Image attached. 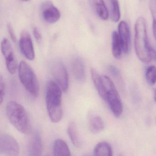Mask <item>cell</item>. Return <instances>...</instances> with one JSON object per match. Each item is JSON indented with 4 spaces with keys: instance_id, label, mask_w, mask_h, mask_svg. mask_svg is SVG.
I'll list each match as a JSON object with an SVG mask.
<instances>
[{
    "instance_id": "obj_1",
    "label": "cell",
    "mask_w": 156,
    "mask_h": 156,
    "mask_svg": "<svg viewBox=\"0 0 156 156\" xmlns=\"http://www.w3.org/2000/svg\"><path fill=\"white\" fill-rule=\"evenodd\" d=\"M135 32V48L139 59L145 63L156 61V50L148 41L146 23L143 17H139L136 20Z\"/></svg>"
},
{
    "instance_id": "obj_2",
    "label": "cell",
    "mask_w": 156,
    "mask_h": 156,
    "mask_svg": "<svg viewBox=\"0 0 156 156\" xmlns=\"http://www.w3.org/2000/svg\"><path fill=\"white\" fill-rule=\"evenodd\" d=\"M62 90L58 84L50 80L46 88L45 101L49 119L53 123L60 122L63 116Z\"/></svg>"
},
{
    "instance_id": "obj_3",
    "label": "cell",
    "mask_w": 156,
    "mask_h": 156,
    "mask_svg": "<svg viewBox=\"0 0 156 156\" xmlns=\"http://www.w3.org/2000/svg\"><path fill=\"white\" fill-rule=\"evenodd\" d=\"M7 118L12 125L20 133L24 134L31 131L28 115L23 105L15 101H11L6 107Z\"/></svg>"
},
{
    "instance_id": "obj_4",
    "label": "cell",
    "mask_w": 156,
    "mask_h": 156,
    "mask_svg": "<svg viewBox=\"0 0 156 156\" xmlns=\"http://www.w3.org/2000/svg\"><path fill=\"white\" fill-rule=\"evenodd\" d=\"M18 76L23 86L28 93L36 98L39 92V85L37 78L32 68L24 61L19 63Z\"/></svg>"
},
{
    "instance_id": "obj_5",
    "label": "cell",
    "mask_w": 156,
    "mask_h": 156,
    "mask_svg": "<svg viewBox=\"0 0 156 156\" xmlns=\"http://www.w3.org/2000/svg\"><path fill=\"white\" fill-rule=\"evenodd\" d=\"M102 80L105 95L104 101L109 105L114 116L119 117L123 112V105L118 92L109 77L102 76Z\"/></svg>"
},
{
    "instance_id": "obj_6",
    "label": "cell",
    "mask_w": 156,
    "mask_h": 156,
    "mask_svg": "<svg viewBox=\"0 0 156 156\" xmlns=\"http://www.w3.org/2000/svg\"><path fill=\"white\" fill-rule=\"evenodd\" d=\"M50 68L55 82L62 91L67 92L69 88L68 74L63 63L60 61L55 60L51 63Z\"/></svg>"
},
{
    "instance_id": "obj_7",
    "label": "cell",
    "mask_w": 156,
    "mask_h": 156,
    "mask_svg": "<svg viewBox=\"0 0 156 156\" xmlns=\"http://www.w3.org/2000/svg\"><path fill=\"white\" fill-rule=\"evenodd\" d=\"M0 153L3 156H19V145L12 136L5 133L1 135Z\"/></svg>"
},
{
    "instance_id": "obj_8",
    "label": "cell",
    "mask_w": 156,
    "mask_h": 156,
    "mask_svg": "<svg viewBox=\"0 0 156 156\" xmlns=\"http://www.w3.org/2000/svg\"><path fill=\"white\" fill-rule=\"evenodd\" d=\"M19 48L23 55L29 60L35 58V52L32 38L26 31L22 32L19 40Z\"/></svg>"
},
{
    "instance_id": "obj_9",
    "label": "cell",
    "mask_w": 156,
    "mask_h": 156,
    "mask_svg": "<svg viewBox=\"0 0 156 156\" xmlns=\"http://www.w3.org/2000/svg\"><path fill=\"white\" fill-rule=\"evenodd\" d=\"M41 15L45 22L48 23L53 24L59 20L60 13L51 2L46 1L41 6Z\"/></svg>"
},
{
    "instance_id": "obj_10",
    "label": "cell",
    "mask_w": 156,
    "mask_h": 156,
    "mask_svg": "<svg viewBox=\"0 0 156 156\" xmlns=\"http://www.w3.org/2000/svg\"><path fill=\"white\" fill-rule=\"evenodd\" d=\"M118 34L122 43L124 53H128L130 44V31L128 24L124 21H122L119 23Z\"/></svg>"
},
{
    "instance_id": "obj_11",
    "label": "cell",
    "mask_w": 156,
    "mask_h": 156,
    "mask_svg": "<svg viewBox=\"0 0 156 156\" xmlns=\"http://www.w3.org/2000/svg\"><path fill=\"white\" fill-rule=\"evenodd\" d=\"M43 151L42 139L38 132H35L32 135L28 148V156H41Z\"/></svg>"
},
{
    "instance_id": "obj_12",
    "label": "cell",
    "mask_w": 156,
    "mask_h": 156,
    "mask_svg": "<svg viewBox=\"0 0 156 156\" xmlns=\"http://www.w3.org/2000/svg\"><path fill=\"white\" fill-rule=\"evenodd\" d=\"M71 68L75 79L81 82L84 81L85 79V70L82 59L79 57L74 58L71 62Z\"/></svg>"
},
{
    "instance_id": "obj_13",
    "label": "cell",
    "mask_w": 156,
    "mask_h": 156,
    "mask_svg": "<svg viewBox=\"0 0 156 156\" xmlns=\"http://www.w3.org/2000/svg\"><path fill=\"white\" fill-rule=\"evenodd\" d=\"M92 9L101 19L106 20L109 17V12L103 0H89Z\"/></svg>"
},
{
    "instance_id": "obj_14",
    "label": "cell",
    "mask_w": 156,
    "mask_h": 156,
    "mask_svg": "<svg viewBox=\"0 0 156 156\" xmlns=\"http://www.w3.org/2000/svg\"><path fill=\"white\" fill-rule=\"evenodd\" d=\"M54 156H71L67 144L61 139H57L53 146Z\"/></svg>"
},
{
    "instance_id": "obj_15",
    "label": "cell",
    "mask_w": 156,
    "mask_h": 156,
    "mask_svg": "<svg viewBox=\"0 0 156 156\" xmlns=\"http://www.w3.org/2000/svg\"><path fill=\"white\" fill-rule=\"evenodd\" d=\"M112 52L115 58L120 59L122 58L123 48L118 33L114 32L112 36Z\"/></svg>"
},
{
    "instance_id": "obj_16",
    "label": "cell",
    "mask_w": 156,
    "mask_h": 156,
    "mask_svg": "<svg viewBox=\"0 0 156 156\" xmlns=\"http://www.w3.org/2000/svg\"><path fill=\"white\" fill-rule=\"evenodd\" d=\"M89 127L91 132L93 133H99L104 129V124L103 120L99 115H92L89 120Z\"/></svg>"
},
{
    "instance_id": "obj_17",
    "label": "cell",
    "mask_w": 156,
    "mask_h": 156,
    "mask_svg": "<svg viewBox=\"0 0 156 156\" xmlns=\"http://www.w3.org/2000/svg\"><path fill=\"white\" fill-rule=\"evenodd\" d=\"M91 74L92 80L95 88L100 97L104 101L105 93L103 90L102 77L98 74L96 69L93 68L91 70Z\"/></svg>"
},
{
    "instance_id": "obj_18",
    "label": "cell",
    "mask_w": 156,
    "mask_h": 156,
    "mask_svg": "<svg viewBox=\"0 0 156 156\" xmlns=\"http://www.w3.org/2000/svg\"><path fill=\"white\" fill-rule=\"evenodd\" d=\"M67 133L72 144L77 148H79L81 144L77 126L74 122H71L69 124L67 127Z\"/></svg>"
},
{
    "instance_id": "obj_19",
    "label": "cell",
    "mask_w": 156,
    "mask_h": 156,
    "mask_svg": "<svg viewBox=\"0 0 156 156\" xmlns=\"http://www.w3.org/2000/svg\"><path fill=\"white\" fill-rule=\"evenodd\" d=\"M94 156H113L111 147L106 142L99 143L94 149Z\"/></svg>"
},
{
    "instance_id": "obj_20",
    "label": "cell",
    "mask_w": 156,
    "mask_h": 156,
    "mask_svg": "<svg viewBox=\"0 0 156 156\" xmlns=\"http://www.w3.org/2000/svg\"><path fill=\"white\" fill-rule=\"evenodd\" d=\"M7 71L11 75L15 74L17 68V61L14 52L4 56Z\"/></svg>"
},
{
    "instance_id": "obj_21",
    "label": "cell",
    "mask_w": 156,
    "mask_h": 156,
    "mask_svg": "<svg viewBox=\"0 0 156 156\" xmlns=\"http://www.w3.org/2000/svg\"><path fill=\"white\" fill-rule=\"evenodd\" d=\"M111 19L114 22H118L121 17L120 6L118 0H108Z\"/></svg>"
},
{
    "instance_id": "obj_22",
    "label": "cell",
    "mask_w": 156,
    "mask_h": 156,
    "mask_svg": "<svg viewBox=\"0 0 156 156\" xmlns=\"http://www.w3.org/2000/svg\"><path fill=\"white\" fill-rule=\"evenodd\" d=\"M146 79L147 83L153 85L156 83V67L154 66L148 67L146 70Z\"/></svg>"
},
{
    "instance_id": "obj_23",
    "label": "cell",
    "mask_w": 156,
    "mask_h": 156,
    "mask_svg": "<svg viewBox=\"0 0 156 156\" xmlns=\"http://www.w3.org/2000/svg\"><path fill=\"white\" fill-rule=\"evenodd\" d=\"M5 85L2 76L0 77V104H2L5 95Z\"/></svg>"
},
{
    "instance_id": "obj_24",
    "label": "cell",
    "mask_w": 156,
    "mask_h": 156,
    "mask_svg": "<svg viewBox=\"0 0 156 156\" xmlns=\"http://www.w3.org/2000/svg\"><path fill=\"white\" fill-rule=\"evenodd\" d=\"M149 6L153 17V22H156V0H150Z\"/></svg>"
},
{
    "instance_id": "obj_25",
    "label": "cell",
    "mask_w": 156,
    "mask_h": 156,
    "mask_svg": "<svg viewBox=\"0 0 156 156\" xmlns=\"http://www.w3.org/2000/svg\"><path fill=\"white\" fill-rule=\"evenodd\" d=\"M7 30H8V34L10 35V37L12 41L13 42L16 41V37L14 32L13 28L12 27V25L10 23L8 24L7 26Z\"/></svg>"
},
{
    "instance_id": "obj_26",
    "label": "cell",
    "mask_w": 156,
    "mask_h": 156,
    "mask_svg": "<svg viewBox=\"0 0 156 156\" xmlns=\"http://www.w3.org/2000/svg\"><path fill=\"white\" fill-rule=\"evenodd\" d=\"M109 70L110 73L114 77L117 78L119 77L120 75V72L119 69L114 66L111 65L109 66Z\"/></svg>"
},
{
    "instance_id": "obj_27",
    "label": "cell",
    "mask_w": 156,
    "mask_h": 156,
    "mask_svg": "<svg viewBox=\"0 0 156 156\" xmlns=\"http://www.w3.org/2000/svg\"><path fill=\"white\" fill-rule=\"evenodd\" d=\"M34 37L38 42H40L42 39V36L39 29L37 27H34L33 30Z\"/></svg>"
},
{
    "instance_id": "obj_28",
    "label": "cell",
    "mask_w": 156,
    "mask_h": 156,
    "mask_svg": "<svg viewBox=\"0 0 156 156\" xmlns=\"http://www.w3.org/2000/svg\"><path fill=\"white\" fill-rule=\"evenodd\" d=\"M153 30L154 32V36L155 39L156 40V22H153Z\"/></svg>"
},
{
    "instance_id": "obj_29",
    "label": "cell",
    "mask_w": 156,
    "mask_h": 156,
    "mask_svg": "<svg viewBox=\"0 0 156 156\" xmlns=\"http://www.w3.org/2000/svg\"><path fill=\"white\" fill-rule=\"evenodd\" d=\"M154 99L156 103V88L154 90Z\"/></svg>"
},
{
    "instance_id": "obj_30",
    "label": "cell",
    "mask_w": 156,
    "mask_h": 156,
    "mask_svg": "<svg viewBox=\"0 0 156 156\" xmlns=\"http://www.w3.org/2000/svg\"><path fill=\"white\" fill-rule=\"evenodd\" d=\"M21 1H23V2H27V1H28L29 0H21Z\"/></svg>"
},
{
    "instance_id": "obj_31",
    "label": "cell",
    "mask_w": 156,
    "mask_h": 156,
    "mask_svg": "<svg viewBox=\"0 0 156 156\" xmlns=\"http://www.w3.org/2000/svg\"></svg>"
}]
</instances>
